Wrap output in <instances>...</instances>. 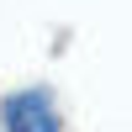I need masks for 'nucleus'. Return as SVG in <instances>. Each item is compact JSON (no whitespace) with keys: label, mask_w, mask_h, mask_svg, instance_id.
<instances>
[{"label":"nucleus","mask_w":132,"mask_h":132,"mask_svg":"<svg viewBox=\"0 0 132 132\" xmlns=\"http://www.w3.org/2000/svg\"><path fill=\"white\" fill-rule=\"evenodd\" d=\"M0 127H5V132H63L58 106H53V90H48V85H32V90L5 95Z\"/></svg>","instance_id":"f257e3e1"}]
</instances>
